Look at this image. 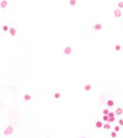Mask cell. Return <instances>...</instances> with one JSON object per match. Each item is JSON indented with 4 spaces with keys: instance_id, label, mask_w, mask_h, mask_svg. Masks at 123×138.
I'll list each match as a JSON object with an SVG mask.
<instances>
[{
    "instance_id": "6da1fadb",
    "label": "cell",
    "mask_w": 123,
    "mask_h": 138,
    "mask_svg": "<svg viewBox=\"0 0 123 138\" xmlns=\"http://www.w3.org/2000/svg\"><path fill=\"white\" fill-rule=\"evenodd\" d=\"M61 56L63 58H70V59H75L77 56V49H75V44H63L61 46L60 50Z\"/></svg>"
},
{
    "instance_id": "7a4b0ae2",
    "label": "cell",
    "mask_w": 123,
    "mask_h": 138,
    "mask_svg": "<svg viewBox=\"0 0 123 138\" xmlns=\"http://www.w3.org/2000/svg\"><path fill=\"white\" fill-rule=\"evenodd\" d=\"M96 83L94 81H86L82 82L80 89V95L82 97H88L95 93Z\"/></svg>"
},
{
    "instance_id": "3957f363",
    "label": "cell",
    "mask_w": 123,
    "mask_h": 138,
    "mask_svg": "<svg viewBox=\"0 0 123 138\" xmlns=\"http://www.w3.org/2000/svg\"><path fill=\"white\" fill-rule=\"evenodd\" d=\"M105 31V23L100 20H93L90 27H89V34L90 35H97L99 33H102Z\"/></svg>"
},
{
    "instance_id": "277c9868",
    "label": "cell",
    "mask_w": 123,
    "mask_h": 138,
    "mask_svg": "<svg viewBox=\"0 0 123 138\" xmlns=\"http://www.w3.org/2000/svg\"><path fill=\"white\" fill-rule=\"evenodd\" d=\"M52 101L55 103H60L63 101V99L66 98V91L63 90L62 87H57L52 90Z\"/></svg>"
},
{
    "instance_id": "5b68a950",
    "label": "cell",
    "mask_w": 123,
    "mask_h": 138,
    "mask_svg": "<svg viewBox=\"0 0 123 138\" xmlns=\"http://www.w3.org/2000/svg\"><path fill=\"white\" fill-rule=\"evenodd\" d=\"M103 122L99 117H91L90 118V127L94 132H98L102 134V127Z\"/></svg>"
},
{
    "instance_id": "8992f818",
    "label": "cell",
    "mask_w": 123,
    "mask_h": 138,
    "mask_svg": "<svg viewBox=\"0 0 123 138\" xmlns=\"http://www.w3.org/2000/svg\"><path fill=\"white\" fill-rule=\"evenodd\" d=\"M17 36H18V25H17V23H11L6 37L10 40H15Z\"/></svg>"
},
{
    "instance_id": "52a82bcc",
    "label": "cell",
    "mask_w": 123,
    "mask_h": 138,
    "mask_svg": "<svg viewBox=\"0 0 123 138\" xmlns=\"http://www.w3.org/2000/svg\"><path fill=\"white\" fill-rule=\"evenodd\" d=\"M15 134V126L13 124H9L6 125L4 129L2 130V136H4L5 138H10L13 137Z\"/></svg>"
},
{
    "instance_id": "ba28073f",
    "label": "cell",
    "mask_w": 123,
    "mask_h": 138,
    "mask_svg": "<svg viewBox=\"0 0 123 138\" xmlns=\"http://www.w3.org/2000/svg\"><path fill=\"white\" fill-rule=\"evenodd\" d=\"M34 100V95L31 90H25L21 94V102L22 103H31Z\"/></svg>"
},
{
    "instance_id": "9c48e42d",
    "label": "cell",
    "mask_w": 123,
    "mask_h": 138,
    "mask_svg": "<svg viewBox=\"0 0 123 138\" xmlns=\"http://www.w3.org/2000/svg\"><path fill=\"white\" fill-rule=\"evenodd\" d=\"M111 52L117 56H121L123 54V43L121 42H114L111 45Z\"/></svg>"
},
{
    "instance_id": "30bf717a",
    "label": "cell",
    "mask_w": 123,
    "mask_h": 138,
    "mask_svg": "<svg viewBox=\"0 0 123 138\" xmlns=\"http://www.w3.org/2000/svg\"><path fill=\"white\" fill-rule=\"evenodd\" d=\"M112 17L114 22H119L123 18V11L117 9L115 7H112Z\"/></svg>"
},
{
    "instance_id": "8fae6325",
    "label": "cell",
    "mask_w": 123,
    "mask_h": 138,
    "mask_svg": "<svg viewBox=\"0 0 123 138\" xmlns=\"http://www.w3.org/2000/svg\"><path fill=\"white\" fill-rule=\"evenodd\" d=\"M113 112L115 114L116 118L118 117H123V103H119V104H116V106L113 108Z\"/></svg>"
},
{
    "instance_id": "7c38bea8",
    "label": "cell",
    "mask_w": 123,
    "mask_h": 138,
    "mask_svg": "<svg viewBox=\"0 0 123 138\" xmlns=\"http://www.w3.org/2000/svg\"><path fill=\"white\" fill-rule=\"evenodd\" d=\"M82 2L79 0H69V1H67V5L71 9H77L82 6Z\"/></svg>"
},
{
    "instance_id": "4fadbf2b",
    "label": "cell",
    "mask_w": 123,
    "mask_h": 138,
    "mask_svg": "<svg viewBox=\"0 0 123 138\" xmlns=\"http://www.w3.org/2000/svg\"><path fill=\"white\" fill-rule=\"evenodd\" d=\"M12 2L9 0H0V10L1 11H6L11 7Z\"/></svg>"
},
{
    "instance_id": "5bb4252c",
    "label": "cell",
    "mask_w": 123,
    "mask_h": 138,
    "mask_svg": "<svg viewBox=\"0 0 123 138\" xmlns=\"http://www.w3.org/2000/svg\"><path fill=\"white\" fill-rule=\"evenodd\" d=\"M9 28H10V23L9 22H4L1 26H0V31H1L2 35L3 36H7V33L9 31Z\"/></svg>"
},
{
    "instance_id": "9a60e30c",
    "label": "cell",
    "mask_w": 123,
    "mask_h": 138,
    "mask_svg": "<svg viewBox=\"0 0 123 138\" xmlns=\"http://www.w3.org/2000/svg\"><path fill=\"white\" fill-rule=\"evenodd\" d=\"M116 104H117V101L114 98H107L106 101H105V106L111 110L116 106Z\"/></svg>"
},
{
    "instance_id": "2e32d148",
    "label": "cell",
    "mask_w": 123,
    "mask_h": 138,
    "mask_svg": "<svg viewBox=\"0 0 123 138\" xmlns=\"http://www.w3.org/2000/svg\"><path fill=\"white\" fill-rule=\"evenodd\" d=\"M104 137L105 138H122V134H118V133H116L111 129L108 132L104 133Z\"/></svg>"
},
{
    "instance_id": "e0dca14e",
    "label": "cell",
    "mask_w": 123,
    "mask_h": 138,
    "mask_svg": "<svg viewBox=\"0 0 123 138\" xmlns=\"http://www.w3.org/2000/svg\"><path fill=\"white\" fill-rule=\"evenodd\" d=\"M111 3H112V7H115L117 9L123 11V0H114Z\"/></svg>"
},
{
    "instance_id": "ac0fdd59",
    "label": "cell",
    "mask_w": 123,
    "mask_h": 138,
    "mask_svg": "<svg viewBox=\"0 0 123 138\" xmlns=\"http://www.w3.org/2000/svg\"><path fill=\"white\" fill-rule=\"evenodd\" d=\"M111 129H112V125L110 123H108V122H105L103 124V127H102V134L108 132L109 130H111Z\"/></svg>"
},
{
    "instance_id": "d6986e66",
    "label": "cell",
    "mask_w": 123,
    "mask_h": 138,
    "mask_svg": "<svg viewBox=\"0 0 123 138\" xmlns=\"http://www.w3.org/2000/svg\"><path fill=\"white\" fill-rule=\"evenodd\" d=\"M112 130L115 131L116 133H118V134H122V133H123V129L119 126V125H117V124H113L112 125Z\"/></svg>"
},
{
    "instance_id": "ffe728a7",
    "label": "cell",
    "mask_w": 123,
    "mask_h": 138,
    "mask_svg": "<svg viewBox=\"0 0 123 138\" xmlns=\"http://www.w3.org/2000/svg\"><path fill=\"white\" fill-rule=\"evenodd\" d=\"M110 110H111V109H109V108H107L106 106H103V107L100 108L99 113H100V115H108Z\"/></svg>"
},
{
    "instance_id": "44dd1931",
    "label": "cell",
    "mask_w": 123,
    "mask_h": 138,
    "mask_svg": "<svg viewBox=\"0 0 123 138\" xmlns=\"http://www.w3.org/2000/svg\"><path fill=\"white\" fill-rule=\"evenodd\" d=\"M75 138H90V137L87 133H78V134L75 135Z\"/></svg>"
},
{
    "instance_id": "7402d4cb",
    "label": "cell",
    "mask_w": 123,
    "mask_h": 138,
    "mask_svg": "<svg viewBox=\"0 0 123 138\" xmlns=\"http://www.w3.org/2000/svg\"><path fill=\"white\" fill-rule=\"evenodd\" d=\"M115 124H117V125H119V126L123 129V117H118L117 119H116V122H115Z\"/></svg>"
},
{
    "instance_id": "603a6c76",
    "label": "cell",
    "mask_w": 123,
    "mask_h": 138,
    "mask_svg": "<svg viewBox=\"0 0 123 138\" xmlns=\"http://www.w3.org/2000/svg\"><path fill=\"white\" fill-rule=\"evenodd\" d=\"M116 119H117L116 117H108V121H107V122L110 123L111 125H113V124H115Z\"/></svg>"
},
{
    "instance_id": "cb8c5ba5",
    "label": "cell",
    "mask_w": 123,
    "mask_h": 138,
    "mask_svg": "<svg viewBox=\"0 0 123 138\" xmlns=\"http://www.w3.org/2000/svg\"><path fill=\"white\" fill-rule=\"evenodd\" d=\"M99 118L102 120L103 123H105V122H107V121H108V115H100Z\"/></svg>"
},
{
    "instance_id": "d4e9b609",
    "label": "cell",
    "mask_w": 123,
    "mask_h": 138,
    "mask_svg": "<svg viewBox=\"0 0 123 138\" xmlns=\"http://www.w3.org/2000/svg\"><path fill=\"white\" fill-rule=\"evenodd\" d=\"M108 117H116L115 114H114V112H113V110H110V111H109V113H108Z\"/></svg>"
},
{
    "instance_id": "484cf974",
    "label": "cell",
    "mask_w": 123,
    "mask_h": 138,
    "mask_svg": "<svg viewBox=\"0 0 123 138\" xmlns=\"http://www.w3.org/2000/svg\"><path fill=\"white\" fill-rule=\"evenodd\" d=\"M119 24H120V27H121V29H122V30H123V18L119 21Z\"/></svg>"
},
{
    "instance_id": "4316f807",
    "label": "cell",
    "mask_w": 123,
    "mask_h": 138,
    "mask_svg": "<svg viewBox=\"0 0 123 138\" xmlns=\"http://www.w3.org/2000/svg\"><path fill=\"white\" fill-rule=\"evenodd\" d=\"M44 138H56V137H55L54 135H51V134H49V135H46Z\"/></svg>"
},
{
    "instance_id": "83f0119b",
    "label": "cell",
    "mask_w": 123,
    "mask_h": 138,
    "mask_svg": "<svg viewBox=\"0 0 123 138\" xmlns=\"http://www.w3.org/2000/svg\"><path fill=\"white\" fill-rule=\"evenodd\" d=\"M0 138H3V136H2L1 134H0Z\"/></svg>"
},
{
    "instance_id": "f1b7e54d",
    "label": "cell",
    "mask_w": 123,
    "mask_h": 138,
    "mask_svg": "<svg viewBox=\"0 0 123 138\" xmlns=\"http://www.w3.org/2000/svg\"><path fill=\"white\" fill-rule=\"evenodd\" d=\"M0 32H1V31H0Z\"/></svg>"
}]
</instances>
